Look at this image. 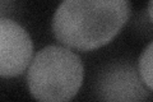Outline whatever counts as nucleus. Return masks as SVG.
<instances>
[{
    "label": "nucleus",
    "instance_id": "423d86ee",
    "mask_svg": "<svg viewBox=\"0 0 153 102\" xmlns=\"http://www.w3.org/2000/svg\"><path fill=\"white\" fill-rule=\"evenodd\" d=\"M148 12H149V18L152 19V0H149V7H148Z\"/></svg>",
    "mask_w": 153,
    "mask_h": 102
},
{
    "label": "nucleus",
    "instance_id": "7ed1b4c3",
    "mask_svg": "<svg viewBox=\"0 0 153 102\" xmlns=\"http://www.w3.org/2000/svg\"><path fill=\"white\" fill-rule=\"evenodd\" d=\"M33 43L21 24L0 18V77L12 78L22 74L31 64Z\"/></svg>",
    "mask_w": 153,
    "mask_h": 102
},
{
    "label": "nucleus",
    "instance_id": "f03ea898",
    "mask_svg": "<svg viewBox=\"0 0 153 102\" xmlns=\"http://www.w3.org/2000/svg\"><path fill=\"white\" fill-rule=\"evenodd\" d=\"M84 68L79 56L63 46H46L31 60L28 89L38 101L66 102L82 87Z\"/></svg>",
    "mask_w": 153,
    "mask_h": 102
},
{
    "label": "nucleus",
    "instance_id": "20e7f679",
    "mask_svg": "<svg viewBox=\"0 0 153 102\" xmlns=\"http://www.w3.org/2000/svg\"><path fill=\"white\" fill-rule=\"evenodd\" d=\"M133 89L144 92V89H142L138 83V79L135 77L134 69L129 68L128 70H116L108 74L105 82L102 84V92L105 93H110V96L106 97V100H112V97L115 93H130Z\"/></svg>",
    "mask_w": 153,
    "mask_h": 102
},
{
    "label": "nucleus",
    "instance_id": "39448f33",
    "mask_svg": "<svg viewBox=\"0 0 153 102\" xmlns=\"http://www.w3.org/2000/svg\"><path fill=\"white\" fill-rule=\"evenodd\" d=\"M152 50H153V45L149 43L139 57L140 79L143 80V83L147 86L148 91H152V88H153V84H152V52L153 51Z\"/></svg>",
    "mask_w": 153,
    "mask_h": 102
},
{
    "label": "nucleus",
    "instance_id": "f257e3e1",
    "mask_svg": "<svg viewBox=\"0 0 153 102\" xmlns=\"http://www.w3.org/2000/svg\"><path fill=\"white\" fill-rule=\"evenodd\" d=\"M129 16V0H63L52 18V32L65 46L92 51L111 42Z\"/></svg>",
    "mask_w": 153,
    "mask_h": 102
}]
</instances>
